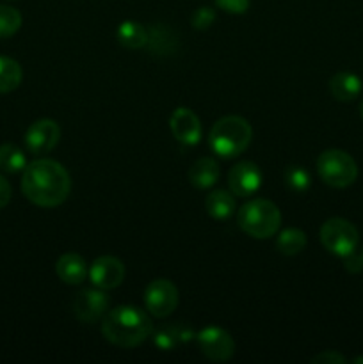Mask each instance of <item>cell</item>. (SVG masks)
<instances>
[{
  "label": "cell",
  "mask_w": 363,
  "mask_h": 364,
  "mask_svg": "<svg viewBox=\"0 0 363 364\" xmlns=\"http://www.w3.org/2000/svg\"><path fill=\"white\" fill-rule=\"evenodd\" d=\"M21 192L36 206L56 208L63 205L70 196V173L56 160H34L25 166L21 176Z\"/></svg>",
  "instance_id": "1"
},
{
  "label": "cell",
  "mask_w": 363,
  "mask_h": 364,
  "mask_svg": "<svg viewBox=\"0 0 363 364\" xmlns=\"http://www.w3.org/2000/svg\"><path fill=\"white\" fill-rule=\"evenodd\" d=\"M153 333V322L135 306H117L102 318V334L109 343L121 348H134L144 343Z\"/></svg>",
  "instance_id": "2"
},
{
  "label": "cell",
  "mask_w": 363,
  "mask_h": 364,
  "mask_svg": "<svg viewBox=\"0 0 363 364\" xmlns=\"http://www.w3.org/2000/svg\"><path fill=\"white\" fill-rule=\"evenodd\" d=\"M253 139V128L244 117H221L210 128L209 144L221 159H235L248 149Z\"/></svg>",
  "instance_id": "3"
},
{
  "label": "cell",
  "mask_w": 363,
  "mask_h": 364,
  "mask_svg": "<svg viewBox=\"0 0 363 364\" xmlns=\"http://www.w3.org/2000/svg\"><path fill=\"white\" fill-rule=\"evenodd\" d=\"M237 224L249 237L265 240L280 231L281 212L269 199H253L238 208Z\"/></svg>",
  "instance_id": "4"
},
{
  "label": "cell",
  "mask_w": 363,
  "mask_h": 364,
  "mask_svg": "<svg viewBox=\"0 0 363 364\" xmlns=\"http://www.w3.org/2000/svg\"><path fill=\"white\" fill-rule=\"evenodd\" d=\"M317 173L330 187L345 188L358 178V166L344 149H326L317 159Z\"/></svg>",
  "instance_id": "5"
},
{
  "label": "cell",
  "mask_w": 363,
  "mask_h": 364,
  "mask_svg": "<svg viewBox=\"0 0 363 364\" xmlns=\"http://www.w3.org/2000/svg\"><path fill=\"white\" fill-rule=\"evenodd\" d=\"M319 235L326 251H330L335 256H340V258L352 255L358 247V230L354 228V224L349 223L347 219H342V217L327 219L320 226Z\"/></svg>",
  "instance_id": "6"
},
{
  "label": "cell",
  "mask_w": 363,
  "mask_h": 364,
  "mask_svg": "<svg viewBox=\"0 0 363 364\" xmlns=\"http://www.w3.org/2000/svg\"><path fill=\"white\" fill-rule=\"evenodd\" d=\"M180 302V294L178 288L171 283L169 279H153L144 290V306L149 315L155 318H166Z\"/></svg>",
  "instance_id": "7"
},
{
  "label": "cell",
  "mask_w": 363,
  "mask_h": 364,
  "mask_svg": "<svg viewBox=\"0 0 363 364\" xmlns=\"http://www.w3.org/2000/svg\"><path fill=\"white\" fill-rule=\"evenodd\" d=\"M198 347L206 359L214 363H224L233 358L235 341L226 329L217 326L205 327L196 336Z\"/></svg>",
  "instance_id": "8"
},
{
  "label": "cell",
  "mask_w": 363,
  "mask_h": 364,
  "mask_svg": "<svg viewBox=\"0 0 363 364\" xmlns=\"http://www.w3.org/2000/svg\"><path fill=\"white\" fill-rule=\"evenodd\" d=\"M110 308V299L102 288H88L75 295L73 313L80 322L95 323L107 315Z\"/></svg>",
  "instance_id": "9"
},
{
  "label": "cell",
  "mask_w": 363,
  "mask_h": 364,
  "mask_svg": "<svg viewBox=\"0 0 363 364\" xmlns=\"http://www.w3.org/2000/svg\"><path fill=\"white\" fill-rule=\"evenodd\" d=\"M60 128L53 119H38L25 132V146L32 155H45L57 146Z\"/></svg>",
  "instance_id": "10"
},
{
  "label": "cell",
  "mask_w": 363,
  "mask_h": 364,
  "mask_svg": "<svg viewBox=\"0 0 363 364\" xmlns=\"http://www.w3.org/2000/svg\"><path fill=\"white\" fill-rule=\"evenodd\" d=\"M230 191L238 198H249L262 187V171L255 162H238L228 173Z\"/></svg>",
  "instance_id": "11"
},
{
  "label": "cell",
  "mask_w": 363,
  "mask_h": 364,
  "mask_svg": "<svg viewBox=\"0 0 363 364\" xmlns=\"http://www.w3.org/2000/svg\"><path fill=\"white\" fill-rule=\"evenodd\" d=\"M89 279L96 288L114 290L125 279V265L116 256H100L89 269Z\"/></svg>",
  "instance_id": "12"
},
{
  "label": "cell",
  "mask_w": 363,
  "mask_h": 364,
  "mask_svg": "<svg viewBox=\"0 0 363 364\" xmlns=\"http://www.w3.org/2000/svg\"><path fill=\"white\" fill-rule=\"evenodd\" d=\"M169 128L173 137L184 146H194L201 139L199 117L187 107H178L173 110L169 117Z\"/></svg>",
  "instance_id": "13"
},
{
  "label": "cell",
  "mask_w": 363,
  "mask_h": 364,
  "mask_svg": "<svg viewBox=\"0 0 363 364\" xmlns=\"http://www.w3.org/2000/svg\"><path fill=\"white\" fill-rule=\"evenodd\" d=\"M146 48L153 55H173L178 50V36L171 27L162 23H155L148 28V41Z\"/></svg>",
  "instance_id": "14"
},
{
  "label": "cell",
  "mask_w": 363,
  "mask_h": 364,
  "mask_svg": "<svg viewBox=\"0 0 363 364\" xmlns=\"http://www.w3.org/2000/svg\"><path fill=\"white\" fill-rule=\"evenodd\" d=\"M56 274L63 283L82 284L88 276L85 259L77 252H64L56 263Z\"/></svg>",
  "instance_id": "15"
},
{
  "label": "cell",
  "mask_w": 363,
  "mask_h": 364,
  "mask_svg": "<svg viewBox=\"0 0 363 364\" xmlns=\"http://www.w3.org/2000/svg\"><path fill=\"white\" fill-rule=\"evenodd\" d=\"M221 176V167L219 164L216 162L210 156H201V159L196 160L194 164L189 169V181L194 185L196 188H205L214 187L217 183Z\"/></svg>",
  "instance_id": "16"
},
{
  "label": "cell",
  "mask_w": 363,
  "mask_h": 364,
  "mask_svg": "<svg viewBox=\"0 0 363 364\" xmlns=\"http://www.w3.org/2000/svg\"><path fill=\"white\" fill-rule=\"evenodd\" d=\"M362 87L363 84L358 75L349 73V71H340V73L333 75L330 80V92L338 102H352V100H356L362 92Z\"/></svg>",
  "instance_id": "17"
},
{
  "label": "cell",
  "mask_w": 363,
  "mask_h": 364,
  "mask_svg": "<svg viewBox=\"0 0 363 364\" xmlns=\"http://www.w3.org/2000/svg\"><path fill=\"white\" fill-rule=\"evenodd\" d=\"M205 208H206V213H209L212 219L216 220L230 219V217L235 213V208H237L233 192H231V194L226 191L210 192L205 199Z\"/></svg>",
  "instance_id": "18"
},
{
  "label": "cell",
  "mask_w": 363,
  "mask_h": 364,
  "mask_svg": "<svg viewBox=\"0 0 363 364\" xmlns=\"http://www.w3.org/2000/svg\"><path fill=\"white\" fill-rule=\"evenodd\" d=\"M116 36L121 46H125L128 50H139L146 46V41H148V28L139 23V21L127 20L117 27Z\"/></svg>",
  "instance_id": "19"
},
{
  "label": "cell",
  "mask_w": 363,
  "mask_h": 364,
  "mask_svg": "<svg viewBox=\"0 0 363 364\" xmlns=\"http://www.w3.org/2000/svg\"><path fill=\"white\" fill-rule=\"evenodd\" d=\"M23 78V70L20 63L11 57L0 55V95L14 91L21 84Z\"/></svg>",
  "instance_id": "20"
},
{
  "label": "cell",
  "mask_w": 363,
  "mask_h": 364,
  "mask_svg": "<svg viewBox=\"0 0 363 364\" xmlns=\"http://www.w3.org/2000/svg\"><path fill=\"white\" fill-rule=\"evenodd\" d=\"M276 247L285 256L299 255L306 247V233L299 228H287L278 235Z\"/></svg>",
  "instance_id": "21"
},
{
  "label": "cell",
  "mask_w": 363,
  "mask_h": 364,
  "mask_svg": "<svg viewBox=\"0 0 363 364\" xmlns=\"http://www.w3.org/2000/svg\"><path fill=\"white\" fill-rule=\"evenodd\" d=\"M191 333H189L187 327L180 326H171L164 327L159 333H155V345L160 348V350H173L180 343H185L189 340Z\"/></svg>",
  "instance_id": "22"
},
{
  "label": "cell",
  "mask_w": 363,
  "mask_h": 364,
  "mask_svg": "<svg viewBox=\"0 0 363 364\" xmlns=\"http://www.w3.org/2000/svg\"><path fill=\"white\" fill-rule=\"evenodd\" d=\"M25 166H27V159H25V153L18 146H0V169L4 173H18V171H23Z\"/></svg>",
  "instance_id": "23"
},
{
  "label": "cell",
  "mask_w": 363,
  "mask_h": 364,
  "mask_svg": "<svg viewBox=\"0 0 363 364\" xmlns=\"http://www.w3.org/2000/svg\"><path fill=\"white\" fill-rule=\"evenodd\" d=\"M283 178L288 191L295 192V194H305L312 187V178H310L308 171L301 166H288L285 169Z\"/></svg>",
  "instance_id": "24"
},
{
  "label": "cell",
  "mask_w": 363,
  "mask_h": 364,
  "mask_svg": "<svg viewBox=\"0 0 363 364\" xmlns=\"http://www.w3.org/2000/svg\"><path fill=\"white\" fill-rule=\"evenodd\" d=\"M21 27L20 11L11 6H0V39L16 34Z\"/></svg>",
  "instance_id": "25"
},
{
  "label": "cell",
  "mask_w": 363,
  "mask_h": 364,
  "mask_svg": "<svg viewBox=\"0 0 363 364\" xmlns=\"http://www.w3.org/2000/svg\"><path fill=\"white\" fill-rule=\"evenodd\" d=\"M216 21V11L210 7H199L194 14H192V27L198 31H205L210 25Z\"/></svg>",
  "instance_id": "26"
},
{
  "label": "cell",
  "mask_w": 363,
  "mask_h": 364,
  "mask_svg": "<svg viewBox=\"0 0 363 364\" xmlns=\"http://www.w3.org/2000/svg\"><path fill=\"white\" fill-rule=\"evenodd\" d=\"M216 6L230 14H244L249 9V0H216Z\"/></svg>",
  "instance_id": "27"
},
{
  "label": "cell",
  "mask_w": 363,
  "mask_h": 364,
  "mask_svg": "<svg viewBox=\"0 0 363 364\" xmlns=\"http://www.w3.org/2000/svg\"><path fill=\"white\" fill-rule=\"evenodd\" d=\"M313 364H345L347 359L337 350H326V352H320V354L313 355L312 358Z\"/></svg>",
  "instance_id": "28"
},
{
  "label": "cell",
  "mask_w": 363,
  "mask_h": 364,
  "mask_svg": "<svg viewBox=\"0 0 363 364\" xmlns=\"http://www.w3.org/2000/svg\"><path fill=\"white\" fill-rule=\"evenodd\" d=\"M345 269L349 270V272L356 274V272H362L363 270V258L362 255H356V251L352 252V255L345 256Z\"/></svg>",
  "instance_id": "29"
},
{
  "label": "cell",
  "mask_w": 363,
  "mask_h": 364,
  "mask_svg": "<svg viewBox=\"0 0 363 364\" xmlns=\"http://www.w3.org/2000/svg\"><path fill=\"white\" fill-rule=\"evenodd\" d=\"M11 196H13V191H11L9 181L0 174V210L6 208V206L9 205Z\"/></svg>",
  "instance_id": "30"
},
{
  "label": "cell",
  "mask_w": 363,
  "mask_h": 364,
  "mask_svg": "<svg viewBox=\"0 0 363 364\" xmlns=\"http://www.w3.org/2000/svg\"><path fill=\"white\" fill-rule=\"evenodd\" d=\"M352 363H363V358H356Z\"/></svg>",
  "instance_id": "31"
},
{
  "label": "cell",
  "mask_w": 363,
  "mask_h": 364,
  "mask_svg": "<svg viewBox=\"0 0 363 364\" xmlns=\"http://www.w3.org/2000/svg\"><path fill=\"white\" fill-rule=\"evenodd\" d=\"M359 114H362V119H363V102H362V105H359Z\"/></svg>",
  "instance_id": "32"
},
{
  "label": "cell",
  "mask_w": 363,
  "mask_h": 364,
  "mask_svg": "<svg viewBox=\"0 0 363 364\" xmlns=\"http://www.w3.org/2000/svg\"><path fill=\"white\" fill-rule=\"evenodd\" d=\"M362 258H363V249H362Z\"/></svg>",
  "instance_id": "33"
}]
</instances>
